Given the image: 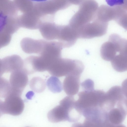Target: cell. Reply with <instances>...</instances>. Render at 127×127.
I'll list each match as a JSON object with an SVG mask.
<instances>
[{"mask_svg":"<svg viewBox=\"0 0 127 127\" xmlns=\"http://www.w3.org/2000/svg\"><path fill=\"white\" fill-rule=\"evenodd\" d=\"M105 92L99 90L83 91L78 94V98L75 101V107L85 118L96 117L103 112L100 106Z\"/></svg>","mask_w":127,"mask_h":127,"instance_id":"1","label":"cell"},{"mask_svg":"<svg viewBox=\"0 0 127 127\" xmlns=\"http://www.w3.org/2000/svg\"><path fill=\"white\" fill-rule=\"evenodd\" d=\"M17 13L13 3L0 0V34L11 35L19 29Z\"/></svg>","mask_w":127,"mask_h":127,"instance_id":"2","label":"cell"},{"mask_svg":"<svg viewBox=\"0 0 127 127\" xmlns=\"http://www.w3.org/2000/svg\"><path fill=\"white\" fill-rule=\"evenodd\" d=\"M78 11L70 19L69 25L77 30L93 21L98 7V4L94 0H81Z\"/></svg>","mask_w":127,"mask_h":127,"instance_id":"3","label":"cell"},{"mask_svg":"<svg viewBox=\"0 0 127 127\" xmlns=\"http://www.w3.org/2000/svg\"><path fill=\"white\" fill-rule=\"evenodd\" d=\"M127 40L119 35L114 33L109 36L108 40L101 45L100 51L104 60L111 61L116 56L127 53Z\"/></svg>","mask_w":127,"mask_h":127,"instance_id":"4","label":"cell"},{"mask_svg":"<svg viewBox=\"0 0 127 127\" xmlns=\"http://www.w3.org/2000/svg\"><path fill=\"white\" fill-rule=\"evenodd\" d=\"M84 68L83 64L79 60L61 58L54 62L47 71L53 76L60 77L75 71L83 72Z\"/></svg>","mask_w":127,"mask_h":127,"instance_id":"5","label":"cell"},{"mask_svg":"<svg viewBox=\"0 0 127 127\" xmlns=\"http://www.w3.org/2000/svg\"><path fill=\"white\" fill-rule=\"evenodd\" d=\"M108 23L95 19L76 30L78 38L90 39L102 36L106 33Z\"/></svg>","mask_w":127,"mask_h":127,"instance_id":"6","label":"cell"},{"mask_svg":"<svg viewBox=\"0 0 127 127\" xmlns=\"http://www.w3.org/2000/svg\"><path fill=\"white\" fill-rule=\"evenodd\" d=\"M9 82L12 89L11 93L21 96L28 83V75L23 69L15 70L11 72Z\"/></svg>","mask_w":127,"mask_h":127,"instance_id":"7","label":"cell"},{"mask_svg":"<svg viewBox=\"0 0 127 127\" xmlns=\"http://www.w3.org/2000/svg\"><path fill=\"white\" fill-rule=\"evenodd\" d=\"M24 108L23 100L21 96L10 95L3 102L2 111L4 114L18 116L23 112Z\"/></svg>","mask_w":127,"mask_h":127,"instance_id":"8","label":"cell"},{"mask_svg":"<svg viewBox=\"0 0 127 127\" xmlns=\"http://www.w3.org/2000/svg\"><path fill=\"white\" fill-rule=\"evenodd\" d=\"M118 15L117 6L102 5L98 7L95 19L103 22L108 23L109 21L112 20L116 21Z\"/></svg>","mask_w":127,"mask_h":127,"instance_id":"9","label":"cell"},{"mask_svg":"<svg viewBox=\"0 0 127 127\" xmlns=\"http://www.w3.org/2000/svg\"><path fill=\"white\" fill-rule=\"evenodd\" d=\"M81 74L71 73L66 76L63 83V88L66 94L73 96L78 92L80 86Z\"/></svg>","mask_w":127,"mask_h":127,"instance_id":"10","label":"cell"},{"mask_svg":"<svg viewBox=\"0 0 127 127\" xmlns=\"http://www.w3.org/2000/svg\"><path fill=\"white\" fill-rule=\"evenodd\" d=\"M1 60L3 73L11 72L23 69V61L18 55H14L7 56Z\"/></svg>","mask_w":127,"mask_h":127,"instance_id":"11","label":"cell"},{"mask_svg":"<svg viewBox=\"0 0 127 127\" xmlns=\"http://www.w3.org/2000/svg\"><path fill=\"white\" fill-rule=\"evenodd\" d=\"M45 42V41L41 39L26 38L21 41V45L22 50L26 53L39 54L42 50Z\"/></svg>","mask_w":127,"mask_h":127,"instance_id":"12","label":"cell"},{"mask_svg":"<svg viewBox=\"0 0 127 127\" xmlns=\"http://www.w3.org/2000/svg\"><path fill=\"white\" fill-rule=\"evenodd\" d=\"M75 100L73 96L65 97L60 102V105L64 108L69 115L70 122H75L78 121L81 115L76 110L75 107Z\"/></svg>","mask_w":127,"mask_h":127,"instance_id":"13","label":"cell"},{"mask_svg":"<svg viewBox=\"0 0 127 127\" xmlns=\"http://www.w3.org/2000/svg\"><path fill=\"white\" fill-rule=\"evenodd\" d=\"M127 114V106L123 105L116 106L108 113L107 119L113 125L116 126L122 123Z\"/></svg>","mask_w":127,"mask_h":127,"instance_id":"14","label":"cell"},{"mask_svg":"<svg viewBox=\"0 0 127 127\" xmlns=\"http://www.w3.org/2000/svg\"><path fill=\"white\" fill-rule=\"evenodd\" d=\"M49 121L53 123L62 121H69L68 114L66 109L60 105H57L50 110L47 114Z\"/></svg>","mask_w":127,"mask_h":127,"instance_id":"15","label":"cell"},{"mask_svg":"<svg viewBox=\"0 0 127 127\" xmlns=\"http://www.w3.org/2000/svg\"><path fill=\"white\" fill-rule=\"evenodd\" d=\"M114 69L117 72H122L127 70V54L117 56L111 61Z\"/></svg>","mask_w":127,"mask_h":127,"instance_id":"16","label":"cell"},{"mask_svg":"<svg viewBox=\"0 0 127 127\" xmlns=\"http://www.w3.org/2000/svg\"><path fill=\"white\" fill-rule=\"evenodd\" d=\"M29 84L31 89L37 93L43 92L46 87L45 81L39 77H34L32 78L30 81Z\"/></svg>","mask_w":127,"mask_h":127,"instance_id":"17","label":"cell"},{"mask_svg":"<svg viewBox=\"0 0 127 127\" xmlns=\"http://www.w3.org/2000/svg\"><path fill=\"white\" fill-rule=\"evenodd\" d=\"M47 85L48 89L54 93H60L63 89V85L57 77L52 76L47 80Z\"/></svg>","mask_w":127,"mask_h":127,"instance_id":"18","label":"cell"},{"mask_svg":"<svg viewBox=\"0 0 127 127\" xmlns=\"http://www.w3.org/2000/svg\"><path fill=\"white\" fill-rule=\"evenodd\" d=\"M12 89L9 81L6 79L0 77V97L5 98L11 93Z\"/></svg>","mask_w":127,"mask_h":127,"instance_id":"19","label":"cell"},{"mask_svg":"<svg viewBox=\"0 0 127 127\" xmlns=\"http://www.w3.org/2000/svg\"><path fill=\"white\" fill-rule=\"evenodd\" d=\"M81 86L83 91H90L94 90V83L93 81L90 79H87L81 84Z\"/></svg>","mask_w":127,"mask_h":127,"instance_id":"20","label":"cell"},{"mask_svg":"<svg viewBox=\"0 0 127 127\" xmlns=\"http://www.w3.org/2000/svg\"><path fill=\"white\" fill-rule=\"evenodd\" d=\"M3 102L0 100V117L3 114L2 111V104Z\"/></svg>","mask_w":127,"mask_h":127,"instance_id":"21","label":"cell"},{"mask_svg":"<svg viewBox=\"0 0 127 127\" xmlns=\"http://www.w3.org/2000/svg\"><path fill=\"white\" fill-rule=\"evenodd\" d=\"M71 127H82V123H75L72 125Z\"/></svg>","mask_w":127,"mask_h":127,"instance_id":"22","label":"cell"},{"mask_svg":"<svg viewBox=\"0 0 127 127\" xmlns=\"http://www.w3.org/2000/svg\"><path fill=\"white\" fill-rule=\"evenodd\" d=\"M3 74L2 69V60L0 59V77Z\"/></svg>","mask_w":127,"mask_h":127,"instance_id":"23","label":"cell"},{"mask_svg":"<svg viewBox=\"0 0 127 127\" xmlns=\"http://www.w3.org/2000/svg\"><path fill=\"white\" fill-rule=\"evenodd\" d=\"M115 127H126L125 126L123 125L119 124L115 126Z\"/></svg>","mask_w":127,"mask_h":127,"instance_id":"24","label":"cell"},{"mask_svg":"<svg viewBox=\"0 0 127 127\" xmlns=\"http://www.w3.org/2000/svg\"></svg>","mask_w":127,"mask_h":127,"instance_id":"25","label":"cell"},{"mask_svg":"<svg viewBox=\"0 0 127 127\" xmlns=\"http://www.w3.org/2000/svg\"></svg>","mask_w":127,"mask_h":127,"instance_id":"26","label":"cell"}]
</instances>
